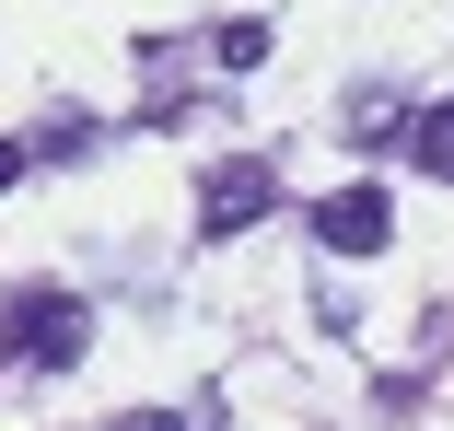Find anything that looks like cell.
Instances as JSON below:
<instances>
[{"label": "cell", "mask_w": 454, "mask_h": 431, "mask_svg": "<svg viewBox=\"0 0 454 431\" xmlns=\"http://www.w3.org/2000/svg\"><path fill=\"white\" fill-rule=\"evenodd\" d=\"M24 176H35V140H0V199H12Z\"/></svg>", "instance_id": "8992f818"}, {"label": "cell", "mask_w": 454, "mask_h": 431, "mask_svg": "<svg viewBox=\"0 0 454 431\" xmlns=\"http://www.w3.org/2000/svg\"><path fill=\"white\" fill-rule=\"evenodd\" d=\"M210 59H222V70H256V59H268V24H210Z\"/></svg>", "instance_id": "5b68a950"}, {"label": "cell", "mask_w": 454, "mask_h": 431, "mask_svg": "<svg viewBox=\"0 0 454 431\" xmlns=\"http://www.w3.org/2000/svg\"><path fill=\"white\" fill-rule=\"evenodd\" d=\"M82 338H94L82 292H59V280L0 292V350H12V362H35V373H70V362H82Z\"/></svg>", "instance_id": "6da1fadb"}, {"label": "cell", "mask_w": 454, "mask_h": 431, "mask_svg": "<svg viewBox=\"0 0 454 431\" xmlns=\"http://www.w3.org/2000/svg\"><path fill=\"white\" fill-rule=\"evenodd\" d=\"M268 199H280V176H268L256 152H233V163H210V176H199V233L222 245V233H245Z\"/></svg>", "instance_id": "3957f363"}, {"label": "cell", "mask_w": 454, "mask_h": 431, "mask_svg": "<svg viewBox=\"0 0 454 431\" xmlns=\"http://www.w3.org/2000/svg\"><path fill=\"white\" fill-rule=\"evenodd\" d=\"M408 163H419L431 187H454V94H442V106H431L419 129H408Z\"/></svg>", "instance_id": "277c9868"}, {"label": "cell", "mask_w": 454, "mask_h": 431, "mask_svg": "<svg viewBox=\"0 0 454 431\" xmlns=\"http://www.w3.org/2000/svg\"><path fill=\"white\" fill-rule=\"evenodd\" d=\"M315 245H326V256H385V245H396V199H385L373 176H361V187H326V199H315Z\"/></svg>", "instance_id": "7a4b0ae2"}]
</instances>
